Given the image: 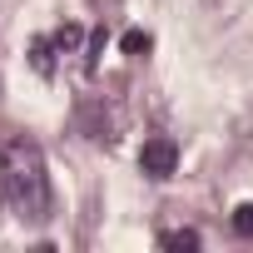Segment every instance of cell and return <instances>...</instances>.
<instances>
[{
    "instance_id": "obj_1",
    "label": "cell",
    "mask_w": 253,
    "mask_h": 253,
    "mask_svg": "<svg viewBox=\"0 0 253 253\" xmlns=\"http://www.w3.org/2000/svg\"><path fill=\"white\" fill-rule=\"evenodd\" d=\"M0 199L10 204V213L30 223L50 218V169H45L40 144L20 129L0 134Z\"/></svg>"
},
{
    "instance_id": "obj_2",
    "label": "cell",
    "mask_w": 253,
    "mask_h": 253,
    "mask_svg": "<svg viewBox=\"0 0 253 253\" xmlns=\"http://www.w3.org/2000/svg\"><path fill=\"white\" fill-rule=\"evenodd\" d=\"M174 164H179V144H174V139H149V144L139 149V169H144L149 179H169Z\"/></svg>"
},
{
    "instance_id": "obj_3",
    "label": "cell",
    "mask_w": 253,
    "mask_h": 253,
    "mask_svg": "<svg viewBox=\"0 0 253 253\" xmlns=\"http://www.w3.org/2000/svg\"><path fill=\"white\" fill-rule=\"evenodd\" d=\"M159 248H199V233L194 228H169V233H159Z\"/></svg>"
},
{
    "instance_id": "obj_4",
    "label": "cell",
    "mask_w": 253,
    "mask_h": 253,
    "mask_svg": "<svg viewBox=\"0 0 253 253\" xmlns=\"http://www.w3.org/2000/svg\"><path fill=\"white\" fill-rule=\"evenodd\" d=\"M149 50V35L144 30H129V35H124V55H144Z\"/></svg>"
},
{
    "instance_id": "obj_5",
    "label": "cell",
    "mask_w": 253,
    "mask_h": 253,
    "mask_svg": "<svg viewBox=\"0 0 253 253\" xmlns=\"http://www.w3.org/2000/svg\"><path fill=\"white\" fill-rule=\"evenodd\" d=\"M233 228L238 233H253V204H238L233 209Z\"/></svg>"
}]
</instances>
